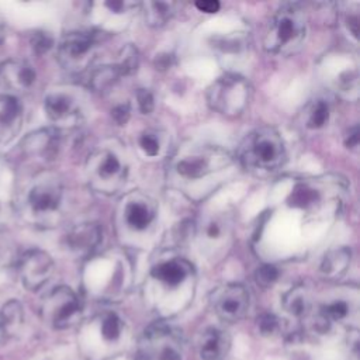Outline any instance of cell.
Masks as SVG:
<instances>
[{
  "label": "cell",
  "mask_w": 360,
  "mask_h": 360,
  "mask_svg": "<svg viewBox=\"0 0 360 360\" xmlns=\"http://www.w3.org/2000/svg\"><path fill=\"white\" fill-rule=\"evenodd\" d=\"M63 190L51 173H39L20 193L15 205L20 215L32 224H46L60 208Z\"/></svg>",
  "instance_id": "cell-1"
},
{
  "label": "cell",
  "mask_w": 360,
  "mask_h": 360,
  "mask_svg": "<svg viewBox=\"0 0 360 360\" xmlns=\"http://www.w3.org/2000/svg\"><path fill=\"white\" fill-rule=\"evenodd\" d=\"M307 17L297 3L283 4L273 15L264 35V48L273 53H291L305 37Z\"/></svg>",
  "instance_id": "cell-2"
},
{
  "label": "cell",
  "mask_w": 360,
  "mask_h": 360,
  "mask_svg": "<svg viewBox=\"0 0 360 360\" xmlns=\"http://www.w3.org/2000/svg\"><path fill=\"white\" fill-rule=\"evenodd\" d=\"M243 160L246 165L276 170L285 160L284 143L280 134L270 127H263L255 131L243 148Z\"/></svg>",
  "instance_id": "cell-3"
},
{
  "label": "cell",
  "mask_w": 360,
  "mask_h": 360,
  "mask_svg": "<svg viewBox=\"0 0 360 360\" xmlns=\"http://www.w3.org/2000/svg\"><path fill=\"white\" fill-rule=\"evenodd\" d=\"M250 96L249 83L238 75H225L215 80L208 89L211 108L224 115H239L248 105Z\"/></svg>",
  "instance_id": "cell-4"
},
{
  "label": "cell",
  "mask_w": 360,
  "mask_h": 360,
  "mask_svg": "<svg viewBox=\"0 0 360 360\" xmlns=\"http://www.w3.org/2000/svg\"><path fill=\"white\" fill-rule=\"evenodd\" d=\"M139 353L143 360H183L184 342L179 330L158 323L145 330L139 343Z\"/></svg>",
  "instance_id": "cell-5"
},
{
  "label": "cell",
  "mask_w": 360,
  "mask_h": 360,
  "mask_svg": "<svg viewBox=\"0 0 360 360\" xmlns=\"http://www.w3.org/2000/svg\"><path fill=\"white\" fill-rule=\"evenodd\" d=\"M82 307L77 295L68 287L52 290L42 301L41 315L53 328L72 326L80 318Z\"/></svg>",
  "instance_id": "cell-6"
},
{
  "label": "cell",
  "mask_w": 360,
  "mask_h": 360,
  "mask_svg": "<svg viewBox=\"0 0 360 360\" xmlns=\"http://www.w3.org/2000/svg\"><path fill=\"white\" fill-rule=\"evenodd\" d=\"M96 42L94 34L89 32H70L65 35L58 49L60 65L72 72L84 69L94 55Z\"/></svg>",
  "instance_id": "cell-7"
},
{
  "label": "cell",
  "mask_w": 360,
  "mask_h": 360,
  "mask_svg": "<svg viewBox=\"0 0 360 360\" xmlns=\"http://www.w3.org/2000/svg\"><path fill=\"white\" fill-rule=\"evenodd\" d=\"M52 257L39 249H31L25 252L18 260V274L28 290L41 288L53 274Z\"/></svg>",
  "instance_id": "cell-8"
},
{
  "label": "cell",
  "mask_w": 360,
  "mask_h": 360,
  "mask_svg": "<svg viewBox=\"0 0 360 360\" xmlns=\"http://www.w3.org/2000/svg\"><path fill=\"white\" fill-rule=\"evenodd\" d=\"M214 308L224 321H239L249 308V292L240 284H228L214 294Z\"/></svg>",
  "instance_id": "cell-9"
},
{
  "label": "cell",
  "mask_w": 360,
  "mask_h": 360,
  "mask_svg": "<svg viewBox=\"0 0 360 360\" xmlns=\"http://www.w3.org/2000/svg\"><path fill=\"white\" fill-rule=\"evenodd\" d=\"M37 80L35 69L22 59H10L0 65V83L10 91H28Z\"/></svg>",
  "instance_id": "cell-10"
},
{
  "label": "cell",
  "mask_w": 360,
  "mask_h": 360,
  "mask_svg": "<svg viewBox=\"0 0 360 360\" xmlns=\"http://www.w3.org/2000/svg\"><path fill=\"white\" fill-rule=\"evenodd\" d=\"M24 110L17 97L0 94V146L8 143L21 129Z\"/></svg>",
  "instance_id": "cell-11"
},
{
  "label": "cell",
  "mask_w": 360,
  "mask_h": 360,
  "mask_svg": "<svg viewBox=\"0 0 360 360\" xmlns=\"http://www.w3.org/2000/svg\"><path fill=\"white\" fill-rule=\"evenodd\" d=\"M101 239V229L97 224H80L66 235V246L79 255L90 253Z\"/></svg>",
  "instance_id": "cell-12"
},
{
  "label": "cell",
  "mask_w": 360,
  "mask_h": 360,
  "mask_svg": "<svg viewBox=\"0 0 360 360\" xmlns=\"http://www.w3.org/2000/svg\"><path fill=\"white\" fill-rule=\"evenodd\" d=\"M48 118L53 122H66L76 115V104L70 94L63 90H52L44 100Z\"/></svg>",
  "instance_id": "cell-13"
},
{
  "label": "cell",
  "mask_w": 360,
  "mask_h": 360,
  "mask_svg": "<svg viewBox=\"0 0 360 360\" xmlns=\"http://www.w3.org/2000/svg\"><path fill=\"white\" fill-rule=\"evenodd\" d=\"M58 148V134L53 129H41L30 134L22 142L21 149L25 156L51 158Z\"/></svg>",
  "instance_id": "cell-14"
},
{
  "label": "cell",
  "mask_w": 360,
  "mask_h": 360,
  "mask_svg": "<svg viewBox=\"0 0 360 360\" xmlns=\"http://www.w3.org/2000/svg\"><path fill=\"white\" fill-rule=\"evenodd\" d=\"M198 347L204 360H222L229 347V338L224 330L210 328L202 332Z\"/></svg>",
  "instance_id": "cell-15"
},
{
  "label": "cell",
  "mask_w": 360,
  "mask_h": 360,
  "mask_svg": "<svg viewBox=\"0 0 360 360\" xmlns=\"http://www.w3.org/2000/svg\"><path fill=\"white\" fill-rule=\"evenodd\" d=\"M191 266L183 259H173L162 262L152 269V276L167 287H176L190 274Z\"/></svg>",
  "instance_id": "cell-16"
},
{
  "label": "cell",
  "mask_w": 360,
  "mask_h": 360,
  "mask_svg": "<svg viewBox=\"0 0 360 360\" xmlns=\"http://www.w3.org/2000/svg\"><path fill=\"white\" fill-rule=\"evenodd\" d=\"M125 222L135 231L146 229L155 218L153 207L143 200H132L127 204L124 211Z\"/></svg>",
  "instance_id": "cell-17"
},
{
  "label": "cell",
  "mask_w": 360,
  "mask_h": 360,
  "mask_svg": "<svg viewBox=\"0 0 360 360\" xmlns=\"http://www.w3.org/2000/svg\"><path fill=\"white\" fill-rule=\"evenodd\" d=\"M124 166L121 160L111 152L104 150L97 155L94 160V174L97 179L108 180H121L124 177Z\"/></svg>",
  "instance_id": "cell-18"
},
{
  "label": "cell",
  "mask_w": 360,
  "mask_h": 360,
  "mask_svg": "<svg viewBox=\"0 0 360 360\" xmlns=\"http://www.w3.org/2000/svg\"><path fill=\"white\" fill-rule=\"evenodd\" d=\"M350 263V250L346 248H340L329 252L321 264V271L326 277H339L345 273L346 267Z\"/></svg>",
  "instance_id": "cell-19"
},
{
  "label": "cell",
  "mask_w": 360,
  "mask_h": 360,
  "mask_svg": "<svg viewBox=\"0 0 360 360\" xmlns=\"http://www.w3.org/2000/svg\"><path fill=\"white\" fill-rule=\"evenodd\" d=\"M176 3L172 1H146L145 18L149 25L160 27L166 24L174 14Z\"/></svg>",
  "instance_id": "cell-20"
},
{
  "label": "cell",
  "mask_w": 360,
  "mask_h": 360,
  "mask_svg": "<svg viewBox=\"0 0 360 360\" xmlns=\"http://www.w3.org/2000/svg\"><path fill=\"white\" fill-rule=\"evenodd\" d=\"M13 169L7 160L0 159V218L8 211L13 197Z\"/></svg>",
  "instance_id": "cell-21"
},
{
  "label": "cell",
  "mask_w": 360,
  "mask_h": 360,
  "mask_svg": "<svg viewBox=\"0 0 360 360\" xmlns=\"http://www.w3.org/2000/svg\"><path fill=\"white\" fill-rule=\"evenodd\" d=\"M210 165L204 156L184 158L177 163V172L187 179H198L210 172Z\"/></svg>",
  "instance_id": "cell-22"
},
{
  "label": "cell",
  "mask_w": 360,
  "mask_h": 360,
  "mask_svg": "<svg viewBox=\"0 0 360 360\" xmlns=\"http://www.w3.org/2000/svg\"><path fill=\"white\" fill-rule=\"evenodd\" d=\"M22 323V308L18 301H8L0 311V325L7 333L15 332Z\"/></svg>",
  "instance_id": "cell-23"
},
{
  "label": "cell",
  "mask_w": 360,
  "mask_h": 360,
  "mask_svg": "<svg viewBox=\"0 0 360 360\" xmlns=\"http://www.w3.org/2000/svg\"><path fill=\"white\" fill-rule=\"evenodd\" d=\"M284 307L290 314L295 316H302L309 307L307 290L302 285H297L295 288L288 291L284 297Z\"/></svg>",
  "instance_id": "cell-24"
},
{
  "label": "cell",
  "mask_w": 360,
  "mask_h": 360,
  "mask_svg": "<svg viewBox=\"0 0 360 360\" xmlns=\"http://www.w3.org/2000/svg\"><path fill=\"white\" fill-rule=\"evenodd\" d=\"M121 76L120 70L117 69L115 65L111 66H103L100 69H97L93 76H91V87L97 91H104L108 87H111L118 77Z\"/></svg>",
  "instance_id": "cell-25"
},
{
  "label": "cell",
  "mask_w": 360,
  "mask_h": 360,
  "mask_svg": "<svg viewBox=\"0 0 360 360\" xmlns=\"http://www.w3.org/2000/svg\"><path fill=\"white\" fill-rule=\"evenodd\" d=\"M316 201V191L307 184H297L288 197V205L294 208H308Z\"/></svg>",
  "instance_id": "cell-26"
},
{
  "label": "cell",
  "mask_w": 360,
  "mask_h": 360,
  "mask_svg": "<svg viewBox=\"0 0 360 360\" xmlns=\"http://www.w3.org/2000/svg\"><path fill=\"white\" fill-rule=\"evenodd\" d=\"M100 332L107 342H117L122 333V322L115 314H107L101 318Z\"/></svg>",
  "instance_id": "cell-27"
},
{
  "label": "cell",
  "mask_w": 360,
  "mask_h": 360,
  "mask_svg": "<svg viewBox=\"0 0 360 360\" xmlns=\"http://www.w3.org/2000/svg\"><path fill=\"white\" fill-rule=\"evenodd\" d=\"M115 66L120 70L121 76L135 72L136 66H138V52H136V49L132 45H127L125 48H122L120 59L115 63Z\"/></svg>",
  "instance_id": "cell-28"
},
{
  "label": "cell",
  "mask_w": 360,
  "mask_h": 360,
  "mask_svg": "<svg viewBox=\"0 0 360 360\" xmlns=\"http://www.w3.org/2000/svg\"><path fill=\"white\" fill-rule=\"evenodd\" d=\"M349 315V307L345 301H333L322 308V319L326 322L342 321Z\"/></svg>",
  "instance_id": "cell-29"
},
{
  "label": "cell",
  "mask_w": 360,
  "mask_h": 360,
  "mask_svg": "<svg viewBox=\"0 0 360 360\" xmlns=\"http://www.w3.org/2000/svg\"><path fill=\"white\" fill-rule=\"evenodd\" d=\"M329 118V107L325 101H318L312 111L309 112V118H308V127L309 128H321L328 122Z\"/></svg>",
  "instance_id": "cell-30"
},
{
  "label": "cell",
  "mask_w": 360,
  "mask_h": 360,
  "mask_svg": "<svg viewBox=\"0 0 360 360\" xmlns=\"http://www.w3.org/2000/svg\"><path fill=\"white\" fill-rule=\"evenodd\" d=\"M280 271L271 264H263L256 270V283L262 287H271L278 280Z\"/></svg>",
  "instance_id": "cell-31"
},
{
  "label": "cell",
  "mask_w": 360,
  "mask_h": 360,
  "mask_svg": "<svg viewBox=\"0 0 360 360\" xmlns=\"http://www.w3.org/2000/svg\"><path fill=\"white\" fill-rule=\"evenodd\" d=\"M52 45H53V39L48 32L37 31L31 35V46L38 55L46 53L52 48Z\"/></svg>",
  "instance_id": "cell-32"
},
{
  "label": "cell",
  "mask_w": 360,
  "mask_h": 360,
  "mask_svg": "<svg viewBox=\"0 0 360 360\" xmlns=\"http://www.w3.org/2000/svg\"><path fill=\"white\" fill-rule=\"evenodd\" d=\"M139 146L143 150V153L150 156V158L156 156L159 153V149H160L158 138L155 135L146 134V132L139 136Z\"/></svg>",
  "instance_id": "cell-33"
},
{
  "label": "cell",
  "mask_w": 360,
  "mask_h": 360,
  "mask_svg": "<svg viewBox=\"0 0 360 360\" xmlns=\"http://www.w3.org/2000/svg\"><path fill=\"white\" fill-rule=\"evenodd\" d=\"M136 100H138V107H139L141 112H143V114L152 112V110L155 107V100H153L152 93L148 89H139L136 91Z\"/></svg>",
  "instance_id": "cell-34"
},
{
  "label": "cell",
  "mask_w": 360,
  "mask_h": 360,
  "mask_svg": "<svg viewBox=\"0 0 360 360\" xmlns=\"http://www.w3.org/2000/svg\"><path fill=\"white\" fill-rule=\"evenodd\" d=\"M257 321H259L257 322L259 323V329L264 335H270V333H273L278 328V319L273 314H264Z\"/></svg>",
  "instance_id": "cell-35"
},
{
  "label": "cell",
  "mask_w": 360,
  "mask_h": 360,
  "mask_svg": "<svg viewBox=\"0 0 360 360\" xmlns=\"http://www.w3.org/2000/svg\"><path fill=\"white\" fill-rule=\"evenodd\" d=\"M129 115H131V107L128 103H122V104H118L112 108L111 111V117L112 120L118 124V125H124L128 122L129 120Z\"/></svg>",
  "instance_id": "cell-36"
},
{
  "label": "cell",
  "mask_w": 360,
  "mask_h": 360,
  "mask_svg": "<svg viewBox=\"0 0 360 360\" xmlns=\"http://www.w3.org/2000/svg\"><path fill=\"white\" fill-rule=\"evenodd\" d=\"M13 260V248L10 239L6 235L0 233V266L8 264Z\"/></svg>",
  "instance_id": "cell-37"
},
{
  "label": "cell",
  "mask_w": 360,
  "mask_h": 360,
  "mask_svg": "<svg viewBox=\"0 0 360 360\" xmlns=\"http://www.w3.org/2000/svg\"><path fill=\"white\" fill-rule=\"evenodd\" d=\"M205 236L211 240H215V239H219L221 235H222V226L218 221H211L205 225Z\"/></svg>",
  "instance_id": "cell-38"
},
{
  "label": "cell",
  "mask_w": 360,
  "mask_h": 360,
  "mask_svg": "<svg viewBox=\"0 0 360 360\" xmlns=\"http://www.w3.org/2000/svg\"><path fill=\"white\" fill-rule=\"evenodd\" d=\"M195 7H197L200 11L212 14V13H217V11L219 10L221 4H219V1H217V0H200V1H195Z\"/></svg>",
  "instance_id": "cell-39"
},
{
  "label": "cell",
  "mask_w": 360,
  "mask_h": 360,
  "mask_svg": "<svg viewBox=\"0 0 360 360\" xmlns=\"http://www.w3.org/2000/svg\"><path fill=\"white\" fill-rule=\"evenodd\" d=\"M172 63H173V55H170V53H160L155 59V66L159 70H165V69L170 68Z\"/></svg>",
  "instance_id": "cell-40"
},
{
  "label": "cell",
  "mask_w": 360,
  "mask_h": 360,
  "mask_svg": "<svg viewBox=\"0 0 360 360\" xmlns=\"http://www.w3.org/2000/svg\"><path fill=\"white\" fill-rule=\"evenodd\" d=\"M346 25H347V30L350 31V34L354 38H357L359 37V15H357V11H354V14L346 17Z\"/></svg>",
  "instance_id": "cell-41"
},
{
  "label": "cell",
  "mask_w": 360,
  "mask_h": 360,
  "mask_svg": "<svg viewBox=\"0 0 360 360\" xmlns=\"http://www.w3.org/2000/svg\"><path fill=\"white\" fill-rule=\"evenodd\" d=\"M357 143H359V127L356 125L349 131L346 145H347V148H354V146H357Z\"/></svg>",
  "instance_id": "cell-42"
},
{
  "label": "cell",
  "mask_w": 360,
  "mask_h": 360,
  "mask_svg": "<svg viewBox=\"0 0 360 360\" xmlns=\"http://www.w3.org/2000/svg\"><path fill=\"white\" fill-rule=\"evenodd\" d=\"M105 6H107L111 11L120 13V11H125V8L129 7L131 4H129V3H125V1H107Z\"/></svg>",
  "instance_id": "cell-43"
},
{
  "label": "cell",
  "mask_w": 360,
  "mask_h": 360,
  "mask_svg": "<svg viewBox=\"0 0 360 360\" xmlns=\"http://www.w3.org/2000/svg\"><path fill=\"white\" fill-rule=\"evenodd\" d=\"M3 38H4V25H3V22L0 21V44H1Z\"/></svg>",
  "instance_id": "cell-44"
}]
</instances>
